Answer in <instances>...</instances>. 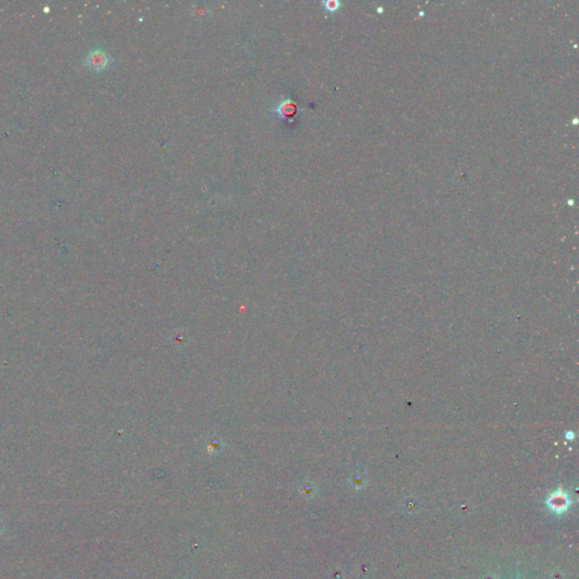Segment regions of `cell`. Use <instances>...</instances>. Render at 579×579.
<instances>
[{"mask_svg":"<svg viewBox=\"0 0 579 579\" xmlns=\"http://www.w3.org/2000/svg\"><path fill=\"white\" fill-rule=\"evenodd\" d=\"M111 62H112V58L108 52L101 48H96L88 54L85 59V66H88L94 72H102L108 67Z\"/></svg>","mask_w":579,"mask_h":579,"instance_id":"cell-1","label":"cell"},{"mask_svg":"<svg viewBox=\"0 0 579 579\" xmlns=\"http://www.w3.org/2000/svg\"><path fill=\"white\" fill-rule=\"evenodd\" d=\"M570 504H571L570 498H569L566 492L562 491L561 489L553 492V494L548 496V498L546 499V506L548 507V509L553 512H556L558 515H561L563 512H566L569 509V507H570Z\"/></svg>","mask_w":579,"mask_h":579,"instance_id":"cell-2","label":"cell"},{"mask_svg":"<svg viewBox=\"0 0 579 579\" xmlns=\"http://www.w3.org/2000/svg\"><path fill=\"white\" fill-rule=\"evenodd\" d=\"M298 111V105L293 102L291 99H286V100H283L282 102H279L276 106L275 109V112L281 117V118L285 119L288 118V117L293 115Z\"/></svg>","mask_w":579,"mask_h":579,"instance_id":"cell-3","label":"cell"},{"mask_svg":"<svg viewBox=\"0 0 579 579\" xmlns=\"http://www.w3.org/2000/svg\"><path fill=\"white\" fill-rule=\"evenodd\" d=\"M323 5L328 12H336L339 6H341V3L337 2V0H327V2H324Z\"/></svg>","mask_w":579,"mask_h":579,"instance_id":"cell-4","label":"cell"},{"mask_svg":"<svg viewBox=\"0 0 579 579\" xmlns=\"http://www.w3.org/2000/svg\"><path fill=\"white\" fill-rule=\"evenodd\" d=\"M301 494L304 498H311L313 496V489L311 487V485H303V487L301 489Z\"/></svg>","mask_w":579,"mask_h":579,"instance_id":"cell-5","label":"cell"},{"mask_svg":"<svg viewBox=\"0 0 579 579\" xmlns=\"http://www.w3.org/2000/svg\"><path fill=\"white\" fill-rule=\"evenodd\" d=\"M3 533H4V525H3V523L0 522V536L3 535Z\"/></svg>","mask_w":579,"mask_h":579,"instance_id":"cell-6","label":"cell"}]
</instances>
